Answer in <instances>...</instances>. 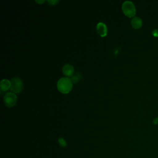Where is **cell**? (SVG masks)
Returning <instances> with one entry per match:
<instances>
[{"instance_id":"cell-1","label":"cell","mask_w":158,"mask_h":158,"mask_svg":"<svg viewBox=\"0 0 158 158\" xmlns=\"http://www.w3.org/2000/svg\"><path fill=\"white\" fill-rule=\"evenodd\" d=\"M72 81L69 77H62L57 83V87L58 90L62 93L66 94L69 93L72 88Z\"/></svg>"},{"instance_id":"cell-2","label":"cell","mask_w":158,"mask_h":158,"mask_svg":"<svg viewBox=\"0 0 158 158\" xmlns=\"http://www.w3.org/2000/svg\"><path fill=\"white\" fill-rule=\"evenodd\" d=\"M122 9L123 14L128 17H132L136 14V8L134 4L130 1H125L122 6Z\"/></svg>"},{"instance_id":"cell-3","label":"cell","mask_w":158,"mask_h":158,"mask_svg":"<svg viewBox=\"0 0 158 158\" xmlns=\"http://www.w3.org/2000/svg\"><path fill=\"white\" fill-rule=\"evenodd\" d=\"M10 91L14 93H19L23 89V82L19 77H14L10 80Z\"/></svg>"},{"instance_id":"cell-4","label":"cell","mask_w":158,"mask_h":158,"mask_svg":"<svg viewBox=\"0 0 158 158\" xmlns=\"http://www.w3.org/2000/svg\"><path fill=\"white\" fill-rule=\"evenodd\" d=\"M17 97L16 94L12 92H8L4 96V102L8 107L14 106L17 102Z\"/></svg>"},{"instance_id":"cell-5","label":"cell","mask_w":158,"mask_h":158,"mask_svg":"<svg viewBox=\"0 0 158 158\" xmlns=\"http://www.w3.org/2000/svg\"><path fill=\"white\" fill-rule=\"evenodd\" d=\"M63 73L67 77H72L74 73V67L69 64L64 65L62 69Z\"/></svg>"},{"instance_id":"cell-6","label":"cell","mask_w":158,"mask_h":158,"mask_svg":"<svg viewBox=\"0 0 158 158\" xmlns=\"http://www.w3.org/2000/svg\"><path fill=\"white\" fill-rule=\"evenodd\" d=\"M96 30L98 33L101 36H105L107 33V27L105 23L102 22H99L96 25Z\"/></svg>"},{"instance_id":"cell-7","label":"cell","mask_w":158,"mask_h":158,"mask_svg":"<svg viewBox=\"0 0 158 158\" xmlns=\"http://www.w3.org/2000/svg\"><path fill=\"white\" fill-rule=\"evenodd\" d=\"M142 24V20L139 17H134L131 20V25L135 29H139L141 27Z\"/></svg>"},{"instance_id":"cell-8","label":"cell","mask_w":158,"mask_h":158,"mask_svg":"<svg viewBox=\"0 0 158 158\" xmlns=\"http://www.w3.org/2000/svg\"><path fill=\"white\" fill-rule=\"evenodd\" d=\"M10 81L7 79H2L0 82V88L2 91H7L10 88Z\"/></svg>"},{"instance_id":"cell-9","label":"cell","mask_w":158,"mask_h":158,"mask_svg":"<svg viewBox=\"0 0 158 158\" xmlns=\"http://www.w3.org/2000/svg\"><path fill=\"white\" fill-rule=\"evenodd\" d=\"M58 142H59V144H60L61 146H62V147H65V146H67V143H66V141H65V139H63L62 137L59 138V139H58Z\"/></svg>"},{"instance_id":"cell-10","label":"cell","mask_w":158,"mask_h":158,"mask_svg":"<svg viewBox=\"0 0 158 158\" xmlns=\"http://www.w3.org/2000/svg\"><path fill=\"white\" fill-rule=\"evenodd\" d=\"M79 78H80V77H78V75H73V76L72 77L71 80H72V83H77V82L78 81Z\"/></svg>"},{"instance_id":"cell-11","label":"cell","mask_w":158,"mask_h":158,"mask_svg":"<svg viewBox=\"0 0 158 158\" xmlns=\"http://www.w3.org/2000/svg\"><path fill=\"white\" fill-rule=\"evenodd\" d=\"M58 2L57 0H48V2L50 4V5H55L57 2Z\"/></svg>"},{"instance_id":"cell-12","label":"cell","mask_w":158,"mask_h":158,"mask_svg":"<svg viewBox=\"0 0 158 158\" xmlns=\"http://www.w3.org/2000/svg\"><path fill=\"white\" fill-rule=\"evenodd\" d=\"M45 1L44 0H43V1H38V0H36V2H38V3H40V4H41L43 2H44Z\"/></svg>"}]
</instances>
